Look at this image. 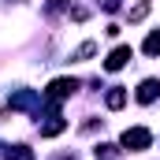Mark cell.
I'll list each match as a JSON object with an SVG mask.
<instances>
[{
  "mask_svg": "<svg viewBox=\"0 0 160 160\" xmlns=\"http://www.w3.org/2000/svg\"><path fill=\"white\" fill-rule=\"evenodd\" d=\"M8 160H34V149H26V145H11V149H8Z\"/></svg>",
  "mask_w": 160,
  "mask_h": 160,
  "instance_id": "9c48e42d",
  "label": "cell"
},
{
  "mask_svg": "<svg viewBox=\"0 0 160 160\" xmlns=\"http://www.w3.org/2000/svg\"><path fill=\"white\" fill-rule=\"evenodd\" d=\"M134 52H130V45H119V48H112L108 52V60H104V71H119V67H127V60H130Z\"/></svg>",
  "mask_w": 160,
  "mask_h": 160,
  "instance_id": "3957f363",
  "label": "cell"
},
{
  "mask_svg": "<svg viewBox=\"0 0 160 160\" xmlns=\"http://www.w3.org/2000/svg\"><path fill=\"white\" fill-rule=\"evenodd\" d=\"M104 104H108L112 112L123 108V104H127V89H123V86H112V89H108V97H104Z\"/></svg>",
  "mask_w": 160,
  "mask_h": 160,
  "instance_id": "52a82bcc",
  "label": "cell"
},
{
  "mask_svg": "<svg viewBox=\"0 0 160 160\" xmlns=\"http://www.w3.org/2000/svg\"><path fill=\"white\" fill-rule=\"evenodd\" d=\"M157 97H160V82L157 78H145L142 86H138V101H142V104H153Z\"/></svg>",
  "mask_w": 160,
  "mask_h": 160,
  "instance_id": "277c9868",
  "label": "cell"
},
{
  "mask_svg": "<svg viewBox=\"0 0 160 160\" xmlns=\"http://www.w3.org/2000/svg\"><path fill=\"white\" fill-rule=\"evenodd\" d=\"M123 149H130V153H142V149H149L153 145V134L145 130V127H130V130H123Z\"/></svg>",
  "mask_w": 160,
  "mask_h": 160,
  "instance_id": "6da1fadb",
  "label": "cell"
},
{
  "mask_svg": "<svg viewBox=\"0 0 160 160\" xmlns=\"http://www.w3.org/2000/svg\"><path fill=\"white\" fill-rule=\"evenodd\" d=\"M145 15H149V0H142L138 8H130V22H142Z\"/></svg>",
  "mask_w": 160,
  "mask_h": 160,
  "instance_id": "30bf717a",
  "label": "cell"
},
{
  "mask_svg": "<svg viewBox=\"0 0 160 160\" xmlns=\"http://www.w3.org/2000/svg\"><path fill=\"white\" fill-rule=\"evenodd\" d=\"M8 104H11V108H38V93L22 89V93H15V97H11Z\"/></svg>",
  "mask_w": 160,
  "mask_h": 160,
  "instance_id": "8992f818",
  "label": "cell"
},
{
  "mask_svg": "<svg viewBox=\"0 0 160 160\" xmlns=\"http://www.w3.org/2000/svg\"><path fill=\"white\" fill-rule=\"evenodd\" d=\"M142 52H145V56H160V30H153V34L145 38V45H142Z\"/></svg>",
  "mask_w": 160,
  "mask_h": 160,
  "instance_id": "ba28073f",
  "label": "cell"
},
{
  "mask_svg": "<svg viewBox=\"0 0 160 160\" xmlns=\"http://www.w3.org/2000/svg\"><path fill=\"white\" fill-rule=\"evenodd\" d=\"M67 130V119L63 116H48V123H41V138H56Z\"/></svg>",
  "mask_w": 160,
  "mask_h": 160,
  "instance_id": "5b68a950",
  "label": "cell"
},
{
  "mask_svg": "<svg viewBox=\"0 0 160 160\" xmlns=\"http://www.w3.org/2000/svg\"><path fill=\"white\" fill-rule=\"evenodd\" d=\"M75 89H78V78H56L52 86H48V89H45V97H48V101L56 104V101H63V97H71Z\"/></svg>",
  "mask_w": 160,
  "mask_h": 160,
  "instance_id": "7a4b0ae2",
  "label": "cell"
}]
</instances>
